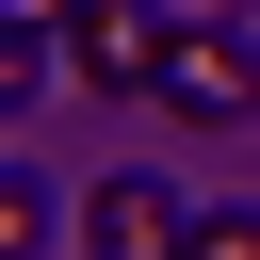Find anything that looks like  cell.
Segmentation results:
<instances>
[{"label": "cell", "mask_w": 260, "mask_h": 260, "mask_svg": "<svg viewBox=\"0 0 260 260\" xmlns=\"http://www.w3.org/2000/svg\"><path fill=\"white\" fill-rule=\"evenodd\" d=\"M162 49H179V0H65V65H81V81L146 98V81H162Z\"/></svg>", "instance_id": "6da1fadb"}, {"label": "cell", "mask_w": 260, "mask_h": 260, "mask_svg": "<svg viewBox=\"0 0 260 260\" xmlns=\"http://www.w3.org/2000/svg\"><path fill=\"white\" fill-rule=\"evenodd\" d=\"M146 98H179V114H260V49H244L228 16H179V49H162Z\"/></svg>", "instance_id": "7a4b0ae2"}, {"label": "cell", "mask_w": 260, "mask_h": 260, "mask_svg": "<svg viewBox=\"0 0 260 260\" xmlns=\"http://www.w3.org/2000/svg\"><path fill=\"white\" fill-rule=\"evenodd\" d=\"M81 228H98V244H114V260H146V244H195V211H179V195H162V179H114V195H98V211H81Z\"/></svg>", "instance_id": "3957f363"}]
</instances>
